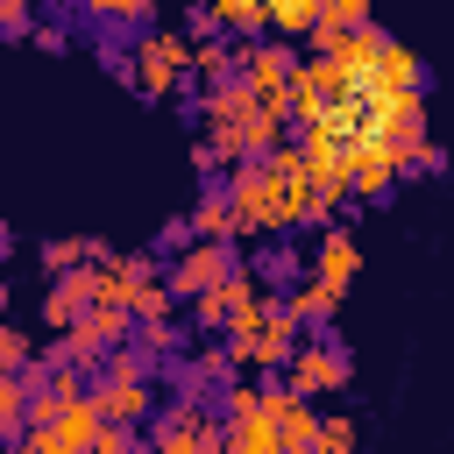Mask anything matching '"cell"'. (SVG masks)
<instances>
[{
  "mask_svg": "<svg viewBox=\"0 0 454 454\" xmlns=\"http://www.w3.org/2000/svg\"><path fill=\"white\" fill-rule=\"evenodd\" d=\"M355 270H362V241H355L348 227H326V234H319V255H312V277L333 284V291H348Z\"/></svg>",
  "mask_w": 454,
  "mask_h": 454,
  "instance_id": "cell-12",
  "label": "cell"
},
{
  "mask_svg": "<svg viewBox=\"0 0 454 454\" xmlns=\"http://www.w3.org/2000/svg\"><path fill=\"white\" fill-rule=\"evenodd\" d=\"M291 454H340V447H326V440H305V447H291Z\"/></svg>",
  "mask_w": 454,
  "mask_h": 454,
  "instance_id": "cell-35",
  "label": "cell"
},
{
  "mask_svg": "<svg viewBox=\"0 0 454 454\" xmlns=\"http://www.w3.org/2000/svg\"><path fill=\"white\" fill-rule=\"evenodd\" d=\"M0 312H7V284H0Z\"/></svg>",
  "mask_w": 454,
  "mask_h": 454,
  "instance_id": "cell-38",
  "label": "cell"
},
{
  "mask_svg": "<svg viewBox=\"0 0 454 454\" xmlns=\"http://www.w3.org/2000/svg\"><path fill=\"white\" fill-rule=\"evenodd\" d=\"M277 298H284V312H291L298 326H326V319L340 312L348 291H333V284H319V277H298V284H284Z\"/></svg>",
  "mask_w": 454,
  "mask_h": 454,
  "instance_id": "cell-14",
  "label": "cell"
},
{
  "mask_svg": "<svg viewBox=\"0 0 454 454\" xmlns=\"http://www.w3.org/2000/svg\"><path fill=\"white\" fill-rule=\"evenodd\" d=\"M35 21V0H0V43H21Z\"/></svg>",
  "mask_w": 454,
  "mask_h": 454,
  "instance_id": "cell-29",
  "label": "cell"
},
{
  "mask_svg": "<svg viewBox=\"0 0 454 454\" xmlns=\"http://www.w3.org/2000/svg\"><path fill=\"white\" fill-rule=\"evenodd\" d=\"M262 21H270V35H305L312 21H319V0H262Z\"/></svg>",
  "mask_w": 454,
  "mask_h": 454,
  "instance_id": "cell-22",
  "label": "cell"
},
{
  "mask_svg": "<svg viewBox=\"0 0 454 454\" xmlns=\"http://www.w3.org/2000/svg\"><path fill=\"white\" fill-rule=\"evenodd\" d=\"M149 284H163V262H156V255H114V262H106V298H99V305H135Z\"/></svg>",
  "mask_w": 454,
  "mask_h": 454,
  "instance_id": "cell-13",
  "label": "cell"
},
{
  "mask_svg": "<svg viewBox=\"0 0 454 454\" xmlns=\"http://www.w3.org/2000/svg\"><path fill=\"white\" fill-rule=\"evenodd\" d=\"M248 291H255V270H241V262H234V270H227L220 284H206V291L192 298V319H199L206 333H220V326H227V312H234V305H241Z\"/></svg>",
  "mask_w": 454,
  "mask_h": 454,
  "instance_id": "cell-10",
  "label": "cell"
},
{
  "mask_svg": "<svg viewBox=\"0 0 454 454\" xmlns=\"http://www.w3.org/2000/svg\"><path fill=\"white\" fill-rule=\"evenodd\" d=\"M99 426H106V419L92 411V397H85V390H78V397H64V404H57V419H50V433L64 440V454H85Z\"/></svg>",
  "mask_w": 454,
  "mask_h": 454,
  "instance_id": "cell-16",
  "label": "cell"
},
{
  "mask_svg": "<svg viewBox=\"0 0 454 454\" xmlns=\"http://www.w3.org/2000/svg\"><path fill=\"white\" fill-rule=\"evenodd\" d=\"M85 21H106V28H142L156 14V0H71Z\"/></svg>",
  "mask_w": 454,
  "mask_h": 454,
  "instance_id": "cell-21",
  "label": "cell"
},
{
  "mask_svg": "<svg viewBox=\"0 0 454 454\" xmlns=\"http://www.w3.org/2000/svg\"><path fill=\"white\" fill-rule=\"evenodd\" d=\"M383 43H390V35H383L376 21H355V28H340V35H333V50H326V57H333L348 78H362V71L376 64V50H383Z\"/></svg>",
  "mask_w": 454,
  "mask_h": 454,
  "instance_id": "cell-15",
  "label": "cell"
},
{
  "mask_svg": "<svg viewBox=\"0 0 454 454\" xmlns=\"http://www.w3.org/2000/svg\"><path fill=\"white\" fill-rule=\"evenodd\" d=\"M220 440H227V454H284V447H277V426H270V411L227 419V426H220Z\"/></svg>",
  "mask_w": 454,
  "mask_h": 454,
  "instance_id": "cell-18",
  "label": "cell"
},
{
  "mask_svg": "<svg viewBox=\"0 0 454 454\" xmlns=\"http://www.w3.org/2000/svg\"><path fill=\"white\" fill-rule=\"evenodd\" d=\"M192 35H213V14H206V0H192V7H184V43H192Z\"/></svg>",
  "mask_w": 454,
  "mask_h": 454,
  "instance_id": "cell-33",
  "label": "cell"
},
{
  "mask_svg": "<svg viewBox=\"0 0 454 454\" xmlns=\"http://www.w3.org/2000/svg\"><path fill=\"white\" fill-rule=\"evenodd\" d=\"M7 248H14V234H7V227H0V255H7Z\"/></svg>",
  "mask_w": 454,
  "mask_h": 454,
  "instance_id": "cell-36",
  "label": "cell"
},
{
  "mask_svg": "<svg viewBox=\"0 0 454 454\" xmlns=\"http://www.w3.org/2000/svg\"><path fill=\"white\" fill-rule=\"evenodd\" d=\"M149 454H227L206 390H184V397H170V404L149 411Z\"/></svg>",
  "mask_w": 454,
  "mask_h": 454,
  "instance_id": "cell-2",
  "label": "cell"
},
{
  "mask_svg": "<svg viewBox=\"0 0 454 454\" xmlns=\"http://www.w3.org/2000/svg\"><path fill=\"white\" fill-rule=\"evenodd\" d=\"M28 355H35V340H28L21 326L0 319V369H28Z\"/></svg>",
  "mask_w": 454,
  "mask_h": 454,
  "instance_id": "cell-28",
  "label": "cell"
},
{
  "mask_svg": "<svg viewBox=\"0 0 454 454\" xmlns=\"http://www.w3.org/2000/svg\"><path fill=\"white\" fill-rule=\"evenodd\" d=\"M277 383H284L291 397H333V390H348V383H355V355L340 348V333L305 326V333H298V348L284 355Z\"/></svg>",
  "mask_w": 454,
  "mask_h": 454,
  "instance_id": "cell-1",
  "label": "cell"
},
{
  "mask_svg": "<svg viewBox=\"0 0 454 454\" xmlns=\"http://www.w3.org/2000/svg\"><path fill=\"white\" fill-rule=\"evenodd\" d=\"M128 340H135L142 355H170V348H177V319H135Z\"/></svg>",
  "mask_w": 454,
  "mask_h": 454,
  "instance_id": "cell-25",
  "label": "cell"
},
{
  "mask_svg": "<svg viewBox=\"0 0 454 454\" xmlns=\"http://www.w3.org/2000/svg\"><path fill=\"white\" fill-rule=\"evenodd\" d=\"M234 270V241H184L177 255H170V270H163V291L177 298V305H192L206 284H220Z\"/></svg>",
  "mask_w": 454,
  "mask_h": 454,
  "instance_id": "cell-5",
  "label": "cell"
},
{
  "mask_svg": "<svg viewBox=\"0 0 454 454\" xmlns=\"http://www.w3.org/2000/svg\"><path fill=\"white\" fill-rule=\"evenodd\" d=\"M192 170H199V177H213V170H220V156H213V149H206V135H199V142H192Z\"/></svg>",
  "mask_w": 454,
  "mask_h": 454,
  "instance_id": "cell-34",
  "label": "cell"
},
{
  "mask_svg": "<svg viewBox=\"0 0 454 454\" xmlns=\"http://www.w3.org/2000/svg\"><path fill=\"white\" fill-rule=\"evenodd\" d=\"M92 411L106 419V426H149V411H156V390H149V376H92Z\"/></svg>",
  "mask_w": 454,
  "mask_h": 454,
  "instance_id": "cell-9",
  "label": "cell"
},
{
  "mask_svg": "<svg viewBox=\"0 0 454 454\" xmlns=\"http://www.w3.org/2000/svg\"><path fill=\"white\" fill-rule=\"evenodd\" d=\"M362 85H369V92H411V85H426V64H419V57L390 35V43L376 50V64L362 71Z\"/></svg>",
  "mask_w": 454,
  "mask_h": 454,
  "instance_id": "cell-11",
  "label": "cell"
},
{
  "mask_svg": "<svg viewBox=\"0 0 454 454\" xmlns=\"http://www.w3.org/2000/svg\"><path fill=\"white\" fill-rule=\"evenodd\" d=\"M248 411H262V383H255V376L227 383V419H248Z\"/></svg>",
  "mask_w": 454,
  "mask_h": 454,
  "instance_id": "cell-30",
  "label": "cell"
},
{
  "mask_svg": "<svg viewBox=\"0 0 454 454\" xmlns=\"http://www.w3.org/2000/svg\"><path fill=\"white\" fill-rule=\"evenodd\" d=\"M78 262H92V241L85 234H50L43 241V270L57 277V270H78Z\"/></svg>",
  "mask_w": 454,
  "mask_h": 454,
  "instance_id": "cell-24",
  "label": "cell"
},
{
  "mask_svg": "<svg viewBox=\"0 0 454 454\" xmlns=\"http://www.w3.org/2000/svg\"><path fill=\"white\" fill-rule=\"evenodd\" d=\"M319 440L340 447V454H355V419L348 411H319Z\"/></svg>",
  "mask_w": 454,
  "mask_h": 454,
  "instance_id": "cell-31",
  "label": "cell"
},
{
  "mask_svg": "<svg viewBox=\"0 0 454 454\" xmlns=\"http://www.w3.org/2000/svg\"><path fill=\"white\" fill-rule=\"evenodd\" d=\"M192 71L206 78V85H220V78H234V35H192Z\"/></svg>",
  "mask_w": 454,
  "mask_h": 454,
  "instance_id": "cell-20",
  "label": "cell"
},
{
  "mask_svg": "<svg viewBox=\"0 0 454 454\" xmlns=\"http://www.w3.org/2000/svg\"><path fill=\"white\" fill-rule=\"evenodd\" d=\"M106 298V262H78V270H57V284L43 291V319L64 333L85 305H99Z\"/></svg>",
  "mask_w": 454,
  "mask_h": 454,
  "instance_id": "cell-8",
  "label": "cell"
},
{
  "mask_svg": "<svg viewBox=\"0 0 454 454\" xmlns=\"http://www.w3.org/2000/svg\"><path fill=\"white\" fill-rule=\"evenodd\" d=\"M340 170H348V199H383L397 184V149L383 135H355L340 142Z\"/></svg>",
  "mask_w": 454,
  "mask_h": 454,
  "instance_id": "cell-7",
  "label": "cell"
},
{
  "mask_svg": "<svg viewBox=\"0 0 454 454\" xmlns=\"http://www.w3.org/2000/svg\"><path fill=\"white\" fill-rule=\"evenodd\" d=\"M206 14H213V28H220V35H234V43H248V35H270V21H262V0H206Z\"/></svg>",
  "mask_w": 454,
  "mask_h": 454,
  "instance_id": "cell-19",
  "label": "cell"
},
{
  "mask_svg": "<svg viewBox=\"0 0 454 454\" xmlns=\"http://www.w3.org/2000/svg\"><path fill=\"white\" fill-rule=\"evenodd\" d=\"M184 71H192V43H184L177 28H149V35L128 50V71H121V78H128L142 99H177Z\"/></svg>",
  "mask_w": 454,
  "mask_h": 454,
  "instance_id": "cell-3",
  "label": "cell"
},
{
  "mask_svg": "<svg viewBox=\"0 0 454 454\" xmlns=\"http://www.w3.org/2000/svg\"><path fill=\"white\" fill-rule=\"evenodd\" d=\"M35 7H71V0H35Z\"/></svg>",
  "mask_w": 454,
  "mask_h": 454,
  "instance_id": "cell-37",
  "label": "cell"
},
{
  "mask_svg": "<svg viewBox=\"0 0 454 454\" xmlns=\"http://www.w3.org/2000/svg\"><path fill=\"white\" fill-rule=\"evenodd\" d=\"M184 227H192V241H234V206H227V192L213 184V192L184 213Z\"/></svg>",
  "mask_w": 454,
  "mask_h": 454,
  "instance_id": "cell-17",
  "label": "cell"
},
{
  "mask_svg": "<svg viewBox=\"0 0 454 454\" xmlns=\"http://www.w3.org/2000/svg\"><path fill=\"white\" fill-rule=\"evenodd\" d=\"M21 411H28V376L21 369H0V440L21 433Z\"/></svg>",
  "mask_w": 454,
  "mask_h": 454,
  "instance_id": "cell-23",
  "label": "cell"
},
{
  "mask_svg": "<svg viewBox=\"0 0 454 454\" xmlns=\"http://www.w3.org/2000/svg\"><path fill=\"white\" fill-rule=\"evenodd\" d=\"M291 64H298V57L284 50V35H248V43H234V78H241L255 99H270V106H277Z\"/></svg>",
  "mask_w": 454,
  "mask_h": 454,
  "instance_id": "cell-6",
  "label": "cell"
},
{
  "mask_svg": "<svg viewBox=\"0 0 454 454\" xmlns=\"http://www.w3.org/2000/svg\"><path fill=\"white\" fill-rule=\"evenodd\" d=\"M135 454H149V447H135Z\"/></svg>",
  "mask_w": 454,
  "mask_h": 454,
  "instance_id": "cell-39",
  "label": "cell"
},
{
  "mask_svg": "<svg viewBox=\"0 0 454 454\" xmlns=\"http://www.w3.org/2000/svg\"><path fill=\"white\" fill-rule=\"evenodd\" d=\"M135 447H142V440H135V426H99L85 454H135Z\"/></svg>",
  "mask_w": 454,
  "mask_h": 454,
  "instance_id": "cell-32",
  "label": "cell"
},
{
  "mask_svg": "<svg viewBox=\"0 0 454 454\" xmlns=\"http://www.w3.org/2000/svg\"><path fill=\"white\" fill-rule=\"evenodd\" d=\"M21 43H35L43 57H64V50H71V28H64V21H28Z\"/></svg>",
  "mask_w": 454,
  "mask_h": 454,
  "instance_id": "cell-27",
  "label": "cell"
},
{
  "mask_svg": "<svg viewBox=\"0 0 454 454\" xmlns=\"http://www.w3.org/2000/svg\"><path fill=\"white\" fill-rule=\"evenodd\" d=\"M284 277H298V248H291V241H284V248H270V255L255 262V284H270V291H277Z\"/></svg>",
  "mask_w": 454,
  "mask_h": 454,
  "instance_id": "cell-26",
  "label": "cell"
},
{
  "mask_svg": "<svg viewBox=\"0 0 454 454\" xmlns=\"http://www.w3.org/2000/svg\"><path fill=\"white\" fill-rule=\"evenodd\" d=\"M227 206H234V234H277V192H270V177H262V163L255 156H241V163H227Z\"/></svg>",
  "mask_w": 454,
  "mask_h": 454,
  "instance_id": "cell-4",
  "label": "cell"
}]
</instances>
